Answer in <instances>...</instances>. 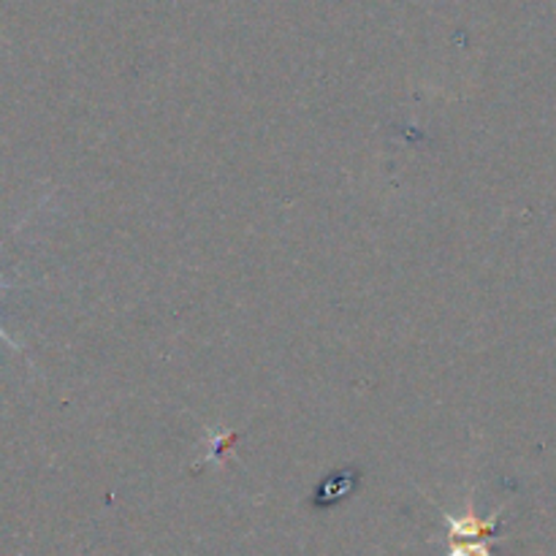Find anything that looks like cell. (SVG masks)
I'll use <instances>...</instances> for the list:
<instances>
[{
	"label": "cell",
	"instance_id": "cell-1",
	"mask_svg": "<svg viewBox=\"0 0 556 556\" xmlns=\"http://www.w3.org/2000/svg\"><path fill=\"white\" fill-rule=\"evenodd\" d=\"M508 503L500 505L489 519H481L476 514V497H472V486L467 483L465 510L462 514H448L440 508L445 525V541H448V554L445 556H494L492 543L497 541L500 521H503Z\"/></svg>",
	"mask_w": 556,
	"mask_h": 556
}]
</instances>
